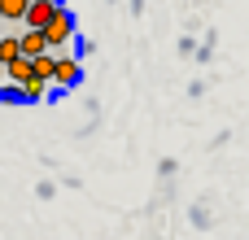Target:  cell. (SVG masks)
I'll use <instances>...</instances> for the list:
<instances>
[{
	"label": "cell",
	"instance_id": "cell-4",
	"mask_svg": "<svg viewBox=\"0 0 249 240\" xmlns=\"http://www.w3.org/2000/svg\"><path fill=\"white\" fill-rule=\"evenodd\" d=\"M18 44H22V57H39V52H48V39H44V31H31V26H22Z\"/></svg>",
	"mask_w": 249,
	"mask_h": 240
},
{
	"label": "cell",
	"instance_id": "cell-5",
	"mask_svg": "<svg viewBox=\"0 0 249 240\" xmlns=\"http://www.w3.org/2000/svg\"><path fill=\"white\" fill-rule=\"evenodd\" d=\"M4 83H13V87L31 83V57H13V61L4 66Z\"/></svg>",
	"mask_w": 249,
	"mask_h": 240
},
{
	"label": "cell",
	"instance_id": "cell-10",
	"mask_svg": "<svg viewBox=\"0 0 249 240\" xmlns=\"http://www.w3.org/2000/svg\"><path fill=\"white\" fill-rule=\"evenodd\" d=\"M0 79H4V66H0Z\"/></svg>",
	"mask_w": 249,
	"mask_h": 240
},
{
	"label": "cell",
	"instance_id": "cell-2",
	"mask_svg": "<svg viewBox=\"0 0 249 240\" xmlns=\"http://www.w3.org/2000/svg\"><path fill=\"white\" fill-rule=\"evenodd\" d=\"M44 39H48V48H66V44L74 39V13H70V4H61V9L44 22Z\"/></svg>",
	"mask_w": 249,
	"mask_h": 240
},
{
	"label": "cell",
	"instance_id": "cell-8",
	"mask_svg": "<svg viewBox=\"0 0 249 240\" xmlns=\"http://www.w3.org/2000/svg\"><path fill=\"white\" fill-rule=\"evenodd\" d=\"M13 57H22V44H18V35H0V66H9Z\"/></svg>",
	"mask_w": 249,
	"mask_h": 240
},
{
	"label": "cell",
	"instance_id": "cell-1",
	"mask_svg": "<svg viewBox=\"0 0 249 240\" xmlns=\"http://www.w3.org/2000/svg\"><path fill=\"white\" fill-rule=\"evenodd\" d=\"M53 87H79V79H83V61L74 57V52H66V48H53Z\"/></svg>",
	"mask_w": 249,
	"mask_h": 240
},
{
	"label": "cell",
	"instance_id": "cell-6",
	"mask_svg": "<svg viewBox=\"0 0 249 240\" xmlns=\"http://www.w3.org/2000/svg\"><path fill=\"white\" fill-rule=\"evenodd\" d=\"M48 87H53V83H44V79H31V83H22V105H39V101L48 96Z\"/></svg>",
	"mask_w": 249,
	"mask_h": 240
},
{
	"label": "cell",
	"instance_id": "cell-9",
	"mask_svg": "<svg viewBox=\"0 0 249 240\" xmlns=\"http://www.w3.org/2000/svg\"><path fill=\"white\" fill-rule=\"evenodd\" d=\"M0 101H4V105H22V87H13V83L0 87Z\"/></svg>",
	"mask_w": 249,
	"mask_h": 240
},
{
	"label": "cell",
	"instance_id": "cell-7",
	"mask_svg": "<svg viewBox=\"0 0 249 240\" xmlns=\"http://www.w3.org/2000/svg\"><path fill=\"white\" fill-rule=\"evenodd\" d=\"M26 4H31V0H0V22H13V26H22V13H26Z\"/></svg>",
	"mask_w": 249,
	"mask_h": 240
},
{
	"label": "cell",
	"instance_id": "cell-3",
	"mask_svg": "<svg viewBox=\"0 0 249 240\" xmlns=\"http://www.w3.org/2000/svg\"><path fill=\"white\" fill-rule=\"evenodd\" d=\"M57 9H61V0H31V4H26V13H22V26L44 31V22H48Z\"/></svg>",
	"mask_w": 249,
	"mask_h": 240
}]
</instances>
